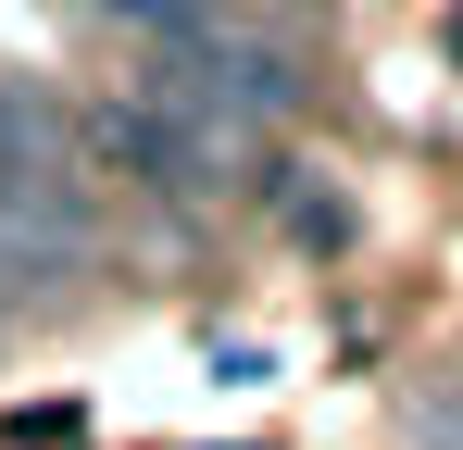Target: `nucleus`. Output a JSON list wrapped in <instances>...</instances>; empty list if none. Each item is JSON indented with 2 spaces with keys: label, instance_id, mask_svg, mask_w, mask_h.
Wrapping results in <instances>:
<instances>
[{
  "label": "nucleus",
  "instance_id": "obj_1",
  "mask_svg": "<svg viewBox=\"0 0 463 450\" xmlns=\"http://www.w3.org/2000/svg\"><path fill=\"white\" fill-rule=\"evenodd\" d=\"M76 138L100 150L113 175L163 188V201H175V188H226V163H238V126H201V113L151 100V88H138V100H100V113H88Z\"/></svg>",
  "mask_w": 463,
  "mask_h": 450
},
{
  "label": "nucleus",
  "instance_id": "obj_2",
  "mask_svg": "<svg viewBox=\"0 0 463 450\" xmlns=\"http://www.w3.org/2000/svg\"><path fill=\"white\" fill-rule=\"evenodd\" d=\"M88 250H100V225H88V201H76L63 163H51V175H0V276H13V288L76 276Z\"/></svg>",
  "mask_w": 463,
  "mask_h": 450
},
{
  "label": "nucleus",
  "instance_id": "obj_3",
  "mask_svg": "<svg viewBox=\"0 0 463 450\" xmlns=\"http://www.w3.org/2000/svg\"><path fill=\"white\" fill-rule=\"evenodd\" d=\"M63 150H76V126H63L25 75H0V175H51Z\"/></svg>",
  "mask_w": 463,
  "mask_h": 450
},
{
  "label": "nucleus",
  "instance_id": "obj_4",
  "mask_svg": "<svg viewBox=\"0 0 463 450\" xmlns=\"http://www.w3.org/2000/svg\"><path fill=\"white\" fill-rule=\"evenodd\" d=\"M276 225H288L301 250H338V238H351V201H338L326 175H276Z\"/></svg>",
  "mask_w": 463,
  "mask_h": 450
},
{
  "label": "nucleus",
  "instance_id": "obj_5",
  "mask_svg": "<svg viewBox=\"0 0 463 450\" xmlns=\"http://www.w3.org/2000/svg\"><path fill=\"white\" fill-rule=\"evenodd\" d=\"M88 25H126V38H201V25H213V0H76Z\"/></svg>",
  "mask_w": 463,
  "mask_h": 450
},
{
  "label": "nucleus",
  "instance_id": "obj_6",
  "mask_svg": "<svg viewBox=\"0 0 463 450\" xmlns=\"http://www.w3.org/2000/svg\"><path fill=\"white\" fill-rule=\"evenodd\" d=\"M0 288H13V276H0ZM0 313H13V300H0Z\"/></svg>",
  "mask_w": 463,
  "mask_h": 450
}]
</instances>
